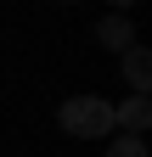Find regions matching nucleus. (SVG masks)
<instances>
[{"instance_id":"f257e3e1","label":"nucleus","mask_w":152,"mask_h":157,"mask_svg":"<svg viewBox=\"0 0 152 157\" xmlns=\"http://www.w3.org/2000/svg\"><path fill=\"white\" fill-rule=\"evenodd\" d=\"M56 124L73 140H102V135H113V101H102V95H73V101H62Z\"/></svg>"},{"instance_id":"f03ea898","label":"nucleus","mask_w":152,"mask_h":157,"mask_svg":"<svg viewBox=\"0 0 152 157\" xmlns=\"http://www.w3.org/2000/svg\"><path fill=\"white\" fill-rule=\"evenodd\" d=\"M152 124V95H130L124 107H113V129H124V135H146Z\"/></svg>"},{"instance_id":"7ed1b4c3","label":"nucleus","mask_w":152,"mask_h":157,"mask_svg":"<svg viewBox=\"0 0 152 157\" xmlns=\"http://www.w3.org/2000/svg\"><path fill=\"white\" fill-rule=\"evenodd\" d=\"M124 78H130V90H135V95H146V84H152V62H146L141 45L124 51Z\"/></svg>"},{"instance_id":"20e7f679","label":"nucleus","mask_w":152,"mask_h":157,"mask_svg":"<svg viewBox=\"0 0 152 157\" xmlns=\"http://www.w3.org/2000/svg\"><path fill=\"white\" fill-rule=\"evenodd\" d=\"M96 34H102V45H107V51H118V56L135 45V34H130V17H102V28H96Z\"/></svg>"},{"instance_id":"39448f33","label":"nucleus","mask_w":152,"mask_h":157,"mask_svg":"<svg viewBox=\"0 0 152 157\" xmlns=\"http://www.w3.org/2000/svg\"><path fill=\"white\" fill-rule=\"evenodd\" d=\"M107 157H146V140L141 135H118V140L107 146Z\"/></svg>"}]
</instances>
